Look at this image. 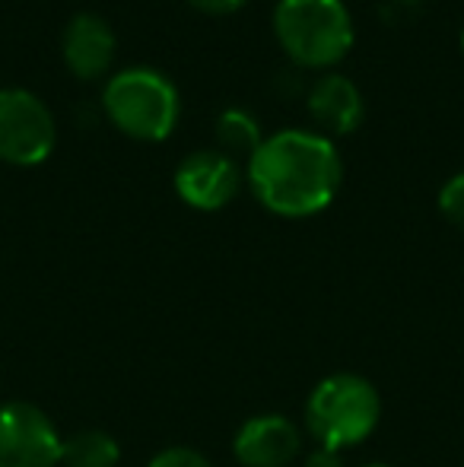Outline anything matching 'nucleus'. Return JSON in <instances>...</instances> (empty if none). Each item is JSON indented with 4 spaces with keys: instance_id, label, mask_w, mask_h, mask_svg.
<instances>
[{
    "instance_id": "4",
    "label": "nucleus",
    "mask_w": 464,
    "mask_h": 467,
    "mask_svg": "<svg viewBox=\"0 0 464 467\" xmlns=\"http://www.w3.org/2000/svg\"><path fill=\"white\" fill-rule=\"evenodd\" d=\"M382 417V400L372 381L341 372L318 381L305 404V423L322 449L341 451L372 436Z\"/></svg>"
},
{
    "instance_id": "3",
    "label": "nucleus",
    "mask_w": 464,
    "mask_h": 467,
    "mask_svg": "<svg viewBox=\"0 0 464 467\" xmlns=\"http://www.w3.org/2000/svg\"><path fill=\"white\" fill-rule=\"evenodd\" d=\"M102 105L118 130L134 140H166L179 124L181 99L156 67H124L108 77Z\"/></svg>"
},
{
    "instance_id": "10",
    "label": "nucleus",
    "mask_w": 464,
    "mask_h": 467,
    "mask_svg": "<svg viewBox=\"0 0 464 467\" xmlns=\"http://www.w3.org/2000/svg\"><path fill=\"white\" fill-rule=\"evenodd\" d=\"M309 115L315 118V124L328 134H350V130L359 128L363 121V93L359 87L344 74H322L309 89Z\"/></svg>"
},
{
    "instance_id": "8",
    "label": "nucleus",
    "mask_w": 464,
    "mask_h": 467,
    "mask_svg": "<svg viewBox=\"0 0 464 467\" xmlns=\"http://www.w3.org/2000/svg\"><path fill=\"white\" fill-rule=\"evenodd\" d=\"M61 55L70 74L80 80H96L112 67L115 57V32L99 13H77L64 26Z\"/></svg>"
},
{
    "instance_id": "12",
    "label": "nucleus",
    "mask_w": 464,
    "mask_h": 467,
    "mask_svg": "<svg viewBox=\"0 0 464 467\" xmlns=\"http://www.w3.org/2000/svg\"><path fill=\"white\" fill-rule=\"evenodd\" d=\"M217 140L223 143V153H248L261 147L264 134H261V121L248 109H223L217 118Z\"/></svg>"
},
{
    "instance_id": "9",
    "label": "nucleus",
    "mask_w": 464,
    "mask_h": 467,
    "mask_svg": "<svg viewBox=\"0 0 464 467\" xmlns=\"http://www.w3.org/2000/svg\"><path fill=\"white\" fill-rule=\"evenodd\" d=\"M232 451L242 467H286L299 455V432L284 417H254L235 432Z\"/></svg>"
},
{
    "instance_id": "13",
    "label": "nucleus",
    "mask_w": 464,
    "mask_h": 467,
    "mask_svg": "<svg viewBox=\"0 0 464 467\" xmlns=\"http://www.w3.org/2000/svg\"><path fill=\"white\" fill-rule=\"evenodd\" d=\"M439 210L449 223L464 229V172L452 175L439 191Z\"/></svg>"
},
{
    "instance_id": "14",
    "label": "nucleus",
    "mask_w": 464,
    "mask_h": 467,
    "mask_svg": "<svg viewBox=\"0 0 464 467\" xmlns=\"http://www.w3.org/2000/svg\"><path fill=\"white\" fill-rule=\"evenodd\" d=\"M150 467H211V462L194 449H166L150 462Z\"/></svg>"
},
{
    "instance_id": "17",
    "label": "nucleus",
    "mask_w": 464,
    "mask_h": 467,
    "mask_svg": "<svg viewBox=\"0 0 464 467\" xmlns=\"http://www.w3.org/2000/svg\"><path fill=\"white\" fill-rule=\"evenodd\" d=\"M461 51H464V32H461Z\"/></svg>"
},
{
    "instance_id": "18",
    "label": "nucleus",
    "mask_w": 464,
    "mask_h": 467,
    "mask_svg": "<svg viewBox=\"0 0 464 467\" xmlns=\"http://www.w3.org/2000/svg\"><path fill=\"white\" fill-rule=\"evenodd\" d=\"M372 467H385V464H372Z\"/></svg>"
},
{
    "instance_id": "1",
    "label": "nucleus",
    "mask_w": 464,
    "mask_h": 467,
    "mask_svg": "<svg viewBox=\"0 0 464 467\" xmlns=\"http://www.w3.org/2000/svg\"><path fill=\"white\" fill-rule=\"evenodd\" d=\"M248 185L277 216H315L341 188V153L322 130L286 128L248 156Z\"/></svg>"
},
{
    "instance_id": "11",
    "label": "nucleus",
    "mask_w": 464,
    "mask_h": 467,
    "mask_svg": "<svg viewBox=\"0 0 464 467\" xmlns=\"http://www.w3.org/2000/svg\"><path fill=\"white\" fill-rule=\"evenodd\" d=\"M118 462H121V449L108 432L99 430L77 432L61 445L64 467H118Z\"/></svg>"
},
{
    "instance_id": "15",
    "label": "nucleus",
    "mask_w": 464,
    "mask_h": 467,
    "mask_svg": "<svg viewBox=\"0 0 464 467\" xmlns=\"http://www.w3.org/2000/svg\"><path fill=\"white\" fill-rule=\"evenodd\" d=\"M188 4H194L198 10H204V13H235L239 6H245L248 0H188Z\"/></svg>"
},
{
    "instance_id": "5",
    "label": "nucleus",
    "mask_w": 464,
    "mask_h": 467,
    "mask_svg": "<svg viewBox=\"0 0 464 467\" xmlns=\"http://www.w3.org/2000/svg\"><path fill=\"white\" fill-rule=\"evenodd\" d=\"M57 143L51 109L19 87L0 89V160L10 166H38Z\"/></svg>"
},
{
    "instance_id": "6",
    "label": "nucleus",
    "mask_w": 464,
    "mask_h": 467,
    "mask_svg": "<svg viewBox=\"0 0 464 467\" xmlns=\"http://www.w3.org/2000/svg\"><path fill=\"white\" fill-rule=\"evenodd\" d=\"M61 445L55 423L36 404L0 407V467H57Z\"/></svg>"
},
{
    "instance_id": "16",
    "label": "nucleus",
    "mask_w": 464,
    "mask_h": 467,
    "mask_svg": "<svg viewBox=\"0 0 464 467\" xmlns=\"http://www.w3.org/2000/svg\"><path fill=\"white\" fill-rule=\"evenodd\" d=\"M305 467H344L341 451H331V449H322V445H318V449L305 458Z\"/></svg>"
},
{
    "instance_id": "2",
    "label": "nucleus",
    "mask_w": 464,
    "mask_h": 467,
    "mask_svg": "<svg viewBox=\"0 0 464 467\" xmlns=\"http://www.w3.org/2000/svg\"><path fill=\"white\" fill-rule=\"evenodd\" d=\"M273 36L299 67H335L353 45V16L344 0H277Z\"/></svg>"
},
{
    "instance_id": "7",
    "label": "nucleus",
    "mask_w": 464,
    "mask_h": 467,
    "mask_svg": "<svg viewBox=\"0 0 464 467\" xmlns=\"http://www.w3.org/2000/svg\"><path fill=\"white\" fill-rule=\"evenodd\" d=\"M242 172L223 150H194L175 169V191L194 210H220L239 194Z\"/></svg>"
}]
</instances>
